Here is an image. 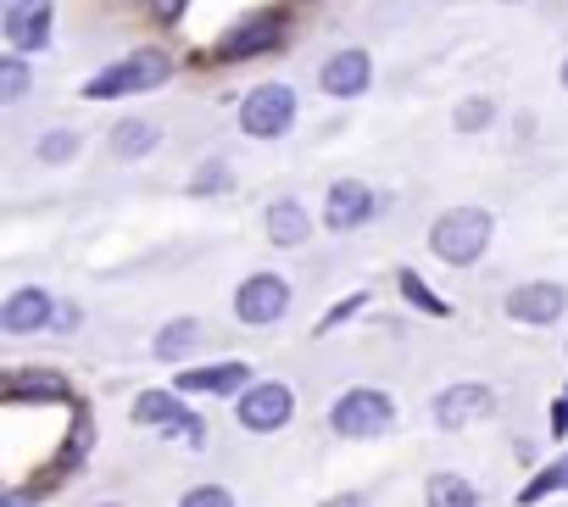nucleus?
I'll use <instances>...</instances> for the list:
<instances>
[{
    "instance_id": "f257e3e1",
    "label": "nucleus",
    "mask_w": 568,
    "mask_h": 507,
    "mask_svg": "<svg viewBox=\"0 0 568 507\" xmlns=\"http://www.w3.org/2000/svg\"><path fill=\"white\" fill-rule=\"evenodd\" d=\"M485 245H490V212H479V206H457V212L435 217V229H429V251L452 268L479 263Z\"/></svg>"
},
{
    "instance_id": "f03ea898",
    "label": "nucleus",
    "mask_w": 568,
    "mask_h": 507,
    "mask_svg": "<svg viewBox=\"0 0 568 507\" xmlns=\"http://www.w3.org/2000/svg\"><path fill=\"white\" fill-rule=\"evenodd\" d=\"M168 73H173V62H168L162 51H140V57H129V62H112L106 73H95V79L84 84V95H90V101L140 95V90H156V84H168Z\"/></svg>"
},
{
    "instance_id": "7ed1b4c3",
    "label": "nucleus",
    "mask_w": 568,
    "mask_h": 507,
    "mask_svg": "<svg viewBox=\"0 0 568 507\" xmlns=\"http://www.w3.org/2000/svg\"><path fill=\"white\" fill-rule=\"evenodd\" d=\"M390 418H396V407H390V396H385V391H346V396L335 402V413H329L335 435H346V440L385 435V429H390Z\"/></svg>"
},
{
    "instance_id": "20e7f679",
    "label": "nucleus",
    "mask_w": 568,
    "mask_h": 507,
    "mask_svg": "<svg viewBox=\"0 0 568 507\" xmlns=\"http://www.w3.org/2000/svg\"><path fill=\"white\" fill-rule=\"evenodd\" d=\"M291 123H296V95L284 84H256L245 95V107H240V129L251 140H278Z\"/></svg>"
},
{
    "instance_id": "39448f33",
    "label": "nucleus",
    "mask_w": 568,
    "mask_h": 507,
    "mask_svg": "<svg viewBox=\"0 0 568 507\" xmlns=\"http://www.w3.org/2000/svg\"><path fill=\"white\" fill-rule=\"evenodd\" d=\"M291 391H284L278 379H267V385H251L245 396H240V407H234V418L251 429V435H273V429H284L291 424Z\"/></svg>"
},
{
    "instance_id": "423d86ee",
    "label": "nucleus",
    "mask_w": 568,
    "mask_h": 507,
    "mask_svg": "<svg viewBox=\"0 0 568 507\" xmlns=\"http://www.w3.org/2000/svg\"><path fill=\"white\" fill-rule=\"evenodd\" d=\"M284 307H291V285H284L278 274H251L240 285V296H234V313L245 324H278Z\"/></svg>"
},
{
    "instance_id": "0eeeda50",
    "label": "nucleus",
    "mask_w": 568,
    "mask_h": 507,
    "mask_svg": "<svg viewBox=\"0 0 568 507\" xmlns=\"http://www.w3.org/2000/svg\"><path fill=\"white\" fill-rule=\"evenodd\" d=\"M368 217H374V190L357 184V179H341V184L329 190V201H324V223H329L335 234H346V229H363Z\"/></svg>"
},
{
    "instance_id": "6e6552de",
    "label": "nucleus",
    "mask_w": 568,
    "mask_h": 507,
    "mask_svg": "<svg viewBox=\"0 0 568 507\" xmlns=\"http://www.w3.org/2000/svg\"><path fill=\"white\" fill-rule=\"evenodd\" d=\"M51 318H57V302H51L45 291H34V285L12 291L7 307H0V329H7V335H34V329H45Z\"/></svg>"
},
{
    "instance_id": "1a4fd4ad",
    "label": "nucleus",
    "mask_w": 568,
    "mask_h": 507,
    "mask_svg": "<svg viewBox=\"0 0 568 507\" xmlns=\"http://www.w3.org/2000/svg\"><path fill=\"white\" fill-rule=\"evenodd\" d=\"M7 40H12V51H40L51 40V0H12Z\"/></svg>"
},
{
    "instance_id": "9d476101",
    "label": "nucleus",
    "mask_w": 568,
    "mask_h": 507,
    "mask_svg": "<svg viewBox=\"0 0 568 507\" xmlns=\"http://www.w3.org/2000/svg\"><path fill=\"white\" fill-rule=\"evenodd\" d=\"M278 34H284V18H278V12L251 18V23H240L234 34H223V40H217V57H223V62H240V57L273 51V45H278Z\"/></svg>"
},
{
    "instance_id": "9b49d317",
    "label": "nucleus",
    "mask_w": 568,
    "mask_h": 507,
    "mask_svg": "<svg viewBox=\"0 0 568 507\" xmlns=\"http://www.w3.org/2000/svg\"><path fill=\"white\" fill-rule=\"evenodd\" d=\"M562 307H568V296H562V285H518L513 296H507V313L518 318V324H551V318H562Z\"/></svg>"
},
{
    "instance_id": "f8f14e48",
    "label": "nucleus",
    "mask_w": 568,
    "mask_h": 507,
    "mask_svg": "<svg viewBox=\"0 0 568 507\" xmlns=\"http://www.w3.org/2000/svg\"><path fill=\"white\" fill-rule=\"evenodd\" d=\"M490 407H496V396H490L485 385H452V391H440V396H435V418H440V424H452V429H457V424L485 418Z\"/></svg>"
},
{
    "instance_id": "ddd939ff",
    "label": "nucleus",
    "mask_w": 568,
    "mask_h": 507,
    "mask_svg": "<svg viewBox=\"0 0 568 507\" xmlns=\"http://www.w3.org/2000/svg\"><path fill=\"white\" fill-rule=\"evenodd\" d=\"M368 79H374V62H368L363 51H341V57H329V62H324V90H329V95H341V101L363 95V90H368Z\"/></svg>"
},
{
    "instance_id": "4468645a",
    "label": "nucleus",
    "mask_w": 568,
    "mask_h": 507,
    "mask_svg": "<svg viewBox=\"0 0 568 507\" xmlns=\"http://www.w3.org/2000/svg\"><path fill=\"white\" fill-rule=\"evenodd\" d=\"M179 391L234 396V391H251V368H245V363H212V368H190V374H179Z\"/></svg>"
},
{
    "instance_id": "2eb2a0df",
    "label": "nucleus",
    "mask_w": 568,
    "mask_h": 507,
    "mask_svg": "<svg viewBox=\"0 0 568 507\" xmlns=\"http://www.w3.org/2000/svg\"><path fill=\"white\" fill-rule=\"evenodd\" d=\"M262 229H267L273 245H302V240H313V217H307L296 201H273L267 217H262Z\"/></svg>"
},
{
    "instance_id": "dca6fc26",
    "label": "nucleus",
    "mask_w": 568,
    "mask_h": 507,
    "mask_svg": "<svg viewBox=\"0 0 568 507\" xmlns=\"http://www.w3.org/2000/svg\"><path fill=\"white\" fill-rule=\"evenodd\" d=\"M134 418H140V424H156V429H168V424L195 429V424H190V407H184L173 391H140V396H134Z\"/></svg>"
},
{
    "instance_id": "f3484780",
    "label": "nucleus",
    "mask_w": 568,
    "mask_h": 507,
    "mask_svg": "<svg viewBox=\"0 0 568 507\" xmlns=\"http://www.w3.org/2000/svg\"><path fill=\"white\" fill-rule=\"evenodd\" d=\"M151 145H156V123H145V118H129V123H118V129H112V151H118L123 162L145 156Z\"/></svg>"
},
{
    "instance_id": "a211bd4d",
    "label": "nucleus",
    "mask_w": 568,
    "mask_h": 507,
    "mask_svg": "<svg viewBox=\"0 0 568 507\" xmlns=\"http://www.w3.org/2000/svg\"><path fill=\"white\" fill-rule=\"evenodd\" d=\"M429 507H479V496H474L468 479H457V474H435V479H429Z\"/></svg>"
},
{
    "instance_id": "6ab92c4d",
    "label": "nucleus",
    "mask_w": 568,
    "mask_h": 507,
    "mask_svg": "<svg viewBox=\"0 0 568 507\" xmlns=\"http://www.w3.org/2000/svg\"><path fill=\"white\" fill-rule=\"evenodd\" d=\"M195 341H201V329H195L190 318H179V324H168V329L156 335V357H162V363H173V357L195 352Z\"/></svg>"
},
{
    "instance_id": "aec40b11",
    "label": "nucleus",
    "mask_w": 568,
    "mask_h": 507,
    "mask_svg": "<svg viewBox=\"0 0 568 507\" xmlns=\"http://www.w3.org/2000/svg\"><path fill=\"white\" fill-rule=\"evenodd\" d=\"M396 285H402V296H407L413 307H424V313H435V318H452V307H446L440 296H429V291H424V280H418L413 268H402V280H396Z\"/></svg>"
},
{
    "instance_id": "412c9836",
    "label": "nucleus",
    "mask_w": 568,
    "mask_h": 507,
    "mask_svg": "<svg viewBox=\"0 0 568 507\" xmlns=\"http://www.w3.org/2000/svg\"><path fill=\"white\" fill-rule=\"evenodd\" d=\"M23 90H29V68L12 57V62H0V101L7 107H18L23 101Z\"/></svg>"
},
{
    "instance_id": "4be33fe9",
    "label": "nucleus",
    "mask_w": 568,
    "mask_h": 507,
    "mask_svg": "<svg viewBox=\"0 0 568 507\" xmlns=\"http://www.w3.org/2000/svg\"><path fill=\"white\" fill-rule=\"evenodd\" d=\"M68 385L57 379V374H45V379H12L7 385V402H29V396H62Z\"/></svg>"
},
{
    "instance_id": "5701e85b",
    "label": "nucleus",
    "mask_w": 568,
    "mask_h": 507,
    "mask_svg": "<svg viewBox=\"0 0 568 507\" xmlns=\"http://www.w3.org/2000/svg\"><path fill=\"white\" fill-rule=\"evenodd\" d=\"M557 485H568V463H551L546 474H535L529 485H524V501H540L546 490H557Z\"/></svg>"
},
{
    "instance_id": "b1692460",
    "label": "nucleus",
    "mask_w": 568,
    "mask_h": 507,
    "mask_svg": "<svg viewBox=\"0 0 568 507\" xmlns=\"http://www.w3.org/2000/svg\"><path fill=\"white\" fill-rule=\"evenodd\" d=\"M73 151H79V134H68V129H62V134H45V140H40V156H45V162H68Z\"/></svg>"
},
{
    "instance_id": "393cba45",
    "label": "nucleus",
    "mask_w": 568,
    "mask_h": 507,
    "mask_svg": "<svg viewBox=\"0 0 568 507\" xmlns=\"http://www.w3.org/2000/svg\"><path fill=\"white\" fill-rule=\"evenodd\" d=\"M179 507H234V496H229L223 485H195V490H190Z\"/></svg>"
},
{
    "instance_id": "a878e982",
    "label": "nucleus",
    "mask_w": 568,
    "mask_h": 507,
    "mask_svg": "<svg viewBox=\"0 0 568 507\" xmlns=\"http://www.w3.org/2000/svg\"><path fill=\"white\" fill-rule=\"evenodd\" d=\"M490 101H463V112H457V129H485L490 123Z\"/></svg>"
},
{
    "instance_id": "bb28decb",
    "label": "nucleus",
    "mask_w": 568,
    "mask_h": 507,
    "mask_svg": "<svg viewBox=\"0 0 568 507\" xmlns=\"http://www.w3.org/2000/svg\"><path fill=\"white\" fill-rule=\"evenodd\" d=\"M363 302H368V296H363V291H357V296H346V302H341V307H335V313H329V318H324V324H318V335H329V329H335V324H341V318H352V313H363Z\"/></svg>"
},
{
    "instance_id": "cd10ccee",
    "label": "nucleus",
    "mask_w": 568,
    "mask_h": 507,
    "mask_svg": "<svg viewBox=\"0 0 568 507\" xmlns=\"http://www.w3.org/2000/svg\"><path fill=\"white\" fill-rule=\"evenodd\" d=\"M217 184H229V168H223V162H206L201 179H195V195H206V190H217Z\"/></svg>"
},
{
    "instance_id": "c85d7f7f",
    "label": "nucleus",
    "mask_w": 568,
    "mask_h": 507,
    "mask_svg": "<svg viewBox=\"0 0 568 507\" xmlns=\"http://www.w3.org/2000/svg\"><path fill=\"white\" fill-rule=\"evenodd\" d=\"M151 7H156V18H162V23H179L190 0H151Z\"/></svg>"
},
{
    "instance_id": "c756f323",
    "label": "nucleus",
    "mask_w": 568,
    "mask_h": 507,
    "mask_svg": "<svg viewBox=\"0 0 568 507\" xmlns=\"http://www.w3.org/2000/svg\"><path fill=\"white\" fill-rule=\"evenodd\" d=\"M551 435H568V402L551 407Z\"/></svg>"
},
{
    "instance_id": "7c9ffc66",
    "label": "nucleus",
    "mask_w": 568,
    "mask_h": 507,
    "mask_svg": "<svg viewBox=\"0 0 568 507\" xmlns=\"http://www.w3.org/2000/svg\"><path fill=\"white\" fill-rule=\"evenodd\" d=\"M324 507H368V496H335V501H324Z\"/></svg>"
},
{
    "instance_id": "2f4dec72",
    "label": "nucleus",
    "mask_w": 568,
    "mask_h": 507,
    "mask_svg": "<svg viewBox=\"0 0 568 507\" xmlns=\"http://www.w3.org/2000/svg\"><path fill=\"white\" fill-rule=\"evenodd\" d=\"M0 507H29V496H23V490H12V496H7V501H0Z\"/></svg>"
},
{
    "instance_id": "473e14b6",
    "label": "nucleus",
    "mask_w": 568,
    "mask_h": 507,
    "mask_svg": "<svg viewBox=\"0 0 568 507\" xmlns=\"http://www.w3.org/2000/svg\"><path fill=\"white\" fill-rule=\"evenodd\" d=\"M562 84H568V62H562Z\"/></svg>"
},
{
    "instance_id": "72a5a7b5",
    "label": "nucleus",
    "mask_w": 568,
    "mask_h": 507,
    "mask_svg": "<svg viewBox=\"0 0 568 507\" xmlns=\"http://www.w3.org/2000/svg\"><path fill=\"white\" fill-rule=\"evenodd\" d=\"M101 507H118V501H101Z\"/></svg>"
},
{
    "instance_id": "f704fd0d",
    "label": "nucleus",
    "mask_w": 568,
    "mask_h": 507,
    "mask_svg": "<svg viewBox=\"0 0 568 507\" xmlns=\"http://www.w3.org/2000/svg\"><path fill=\"white\" fill-rule=\"evenodd\" d=\"M562 463H568V457H562Z\"/></svg>"
}]
</instances>
